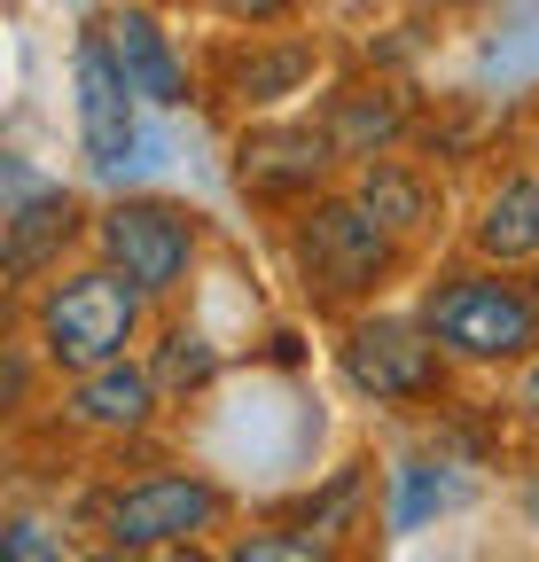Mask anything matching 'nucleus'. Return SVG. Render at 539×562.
<instances>
[{"label":"nucleus","mask_w":539,"mask_h":562,"mask_svg":"<svg viewBox=\"0 0 539 562\" xmlns=\"http://www.w3.org/2000/svg\"><path fill=\"white\" fill-rule=\"evenodd\" d=\"M142 328H149V297L133 290L117 266H102V258L47 273L32 290V305H24V336H32V351L47 360L55 383L94 375L110 360H133Z\"/></svg>","instance_id":"obj_1"},{"label":"nucleus","mask_w":539,"mask_h":562,"mask_svg":"<svg viewBox=\"0 0 539 562\" xmlns=\"http://www.w3.org/2000/svg\"><path fill=\"white\" fill-rule=\"evenodd\" d=\"M415 321L438 336L453 368H524L539 351V290L485 258L438 273L415 305Z\"/></svg>","instance_id":"obj_2"},{"label":"nucleus","mask_w":539,"mask_h":562,"mask_svg":"<svg viewBox=\"0 0 539 562\" xmlns=\"http://www.w3.org/2000/svg\"><path fill=\"white\" fill-rule=\"evenodd\" d=\"M290 258H297V281L321 305H368L398 273V235L375 220L360 195H321V203L297 211Z\"/></svg>","instance_id":"obj_3"},{"label":"nucleus","mask_w":539,"mask_h":562,"mask_svg":"<svg viewBox=\"0 0 539 562\" xmlns=\"http://www.w3.org/2000/svg\"><path fill=\"white\" fill-rule=\"evenodd\" d=\"M87 243H94V258L117 266L149 305H165V297L188 290L195 258H204V211H188V203H172V195H117L110 211H94Z\"/></svg>","instance_id":"obj_4"},{"label":"nucleus","mask_w":539,"mask_h":562,"mask_svg":"<svg viewBox=\"0 0 539 562\" xmlns=\"http://www.w3.org/2000/svg\"><path fill=\"white\" fill-rule=\"evenodd\" d=\"M227 516H235L227 484H212L204 469H142V476L110 484L102 501H94V539H117V547L157 554V547L212 539Z\"/></svg>","instance_id":"obj_5"},{"label":"nucleus","mask_w":539,"mask_h":562,"mask_svg":"<svg viewBox=\"0 0 539 562\" xmlns=\"http://www.w3.org/2000/svg\"><path fill=\"white\" fill-rule=\"evenodd\" d=\"M336 368L345 383L375 406H430L453 375V360L438 351V336L407 313H352L345 344H336Z\"/></svg>","instance_id":"obj_6"},{"label":"nucleus","mask_w":539,"mask_h":562,"mask_svg":"<svg viewBox=\"0 0 539 562\" xmlns=\"http://www.w3.org/2000/svg\"><path fill=\"white\" fill-rule=\"evenodd\" d=\"M336 140H328V125H250L243 140H235V180H243V195L250 203H274V211H305V203H321L328 195V180H336Z\"/></svg>","instance_id":"obj_7"},{"label":"nucleus","mask_w":539,"mask_h":562,"mask_svg":"<svg viewBox=\"0 0 539 562\" xmlns=\"http://www.w3.org/2000/svg\"><path fill=\"white\" fill-rule=\"evenodd\" d=\"M71 87H79V149L102 180H117L133 165V149H142V94H133V79L117 70L102 24L79 32V55H71Z\"/></svg>","instance_id":"obj_8"},{"label":"nucleus","mask_w":539,"mask_h":562,"mask_svg":"<svg viewBox=\"0 0 539 562\" xmlns=\"http://www.w3.org/2000/svg\"><path fill=\"white\" fill-rule=\"evenodd\" d=\"M165 414V383L149 375V360H110L94 375H71L55 398V422L87 446H125V438H149Z\"/></svg>","instance_id":"obj_9"},{"label":"nucleus","mask_w":539,"mask_h":562,"mask_svg":"<svg viewBox=\"0 0 539 562\" xmlns=\"http://www.w3.org/2000/svg\"><path fill=\"white\" fill-rule=\"evenodd\" d=\"M79 227H94V220H79V203L63 195V188H32L24 172H16V188H9V220H0V266H9V281L16 290H40L47 273H63V250L79 243Z\"/></svg>","instance_id":"obj_10"},{"label":"nucleus","mask_w":539,"mask_h":562,"mask_svg":"<svg viewBox=\"0 0 539 562\" xmlns=\"http://www.w3.org/2000/svg\"><path fill=\"white\" fill-rule=\"evenodd\" d=\"M94 24H102L117 70L133 79V94H142V102L180 110V102L195 94V87H188V63H180V47H172V32H165L149 9H110V16H94Z\"/></svg>","instance_id":"obj_11"},{"label":"nucleus","mask_w":539,"mask_h":562,"mask_svg":"<svg viewBox=\"0 0 539 562\" xmlns=\"http://www.w3.org/2000/svg\"><path fill=\"white\" fill-rule=\"evenodd\" d=\"M469 250L485 266H524L539 258V172H508L485 203L478 220H469Z\"/></svg>","instance_id":"obj_12"},{"label":"nucleus","mask_w":539,"mask_h":562,"mask_svg":"<svg viewBox=\"0 0 539 562\" xmlns=\"http://www.w3.org/2000/svg\"><path fill=\"white\" fill-rule=\"evenodd\" d=\"M321 125H328L345 165H368V157H391V140L407 133V110H398L391 87H352V94H336V110Z\"/></svg>","instance_id":"obj_13"},{"label":"nucleus","mask_w":539,"mask_h":562,"mask_svg":"<svg viewBox=\"0 0 539 562\" xmlns=\"http://www.w3.org/2000/svg\"><path fill=\"white\" fill-rule=\"evenodd\" d=\"M352 195L375 211V220L407 243V235H423L430 220H438V195H430V180L415 172V165H398V157H368L360 172H352Z\"/></svg>","instance_id":"obj_14"},{"label":"nucleus","mask_w":539,"mask_h":562,"mask_svg":"<svg viewBox=\"0 0 539 562\" xmlns=\"http://www.w3.org/2000/svg\"><path fill=\"white\" fill-rule=\"evenodd\" d=\"M313 40H250V55L227 70V94L243 102V110H266V102H282V94H297L305 79H313Z\"/></svg>","instance_id":"obj_15"},{"label":"nucleus","mask_w":539,"mask_h":562,"mask_svg":"<svg viewBox=\"0 0 539 562\" xmlns=\"http://www.w3.org/2000/svg\"><path fill=\"white\" fill-rule=\"evenodd\" d=\"M149 375L165 383V398H188V391H204V383L220 375V344H212L204 328L172 321V328L149 344Z\"/></svg>","instance_id":"obj_16"},{"label":"nucleus","mask_w":539,"mask_h":562,"mask_svg":"<svg viewBox=\"0 0 539 562\" xmlns=\"http://www.w3.org/2000/svg\"><path fill=\"white\" fill-rule=\"evenodd\" d=\"M220 562H345V554L313 524H250L220 547Z\"/></svg>","instance_id":"obj_17"},{"label":"nucleus","mask_w":539,"mask_h":562,"mask_svg":"<svg viewBox=\"0 0 539 562\" xmlns=\"http://www.w3.org/2000/svg\"><path fill=\"white\" fill-rule=\"evenodd\" d=\"M430 508H446V476H438L430 461H407V469H398V508H391V524L415 531Z\"/></svg>","instance_id":"obj_18"},{"label":"nucleus","mask_w":539,"mask_h":562,"mask_svg":"<svg viewBox=\"0 0 539 562\" xmlns=\"http://www.w3.org/2000/svg\"><path fill=\"white\" fill-rule=\"evenodd\" d=\"M0 562H71V554H63V539H55L40 516H16L9 539H0Z\"/></svg>","instance_id":"obj_19"},{"label":"nucleus","mask_w":539,"mask_h":562,"mask_svg":"<svg viewBox=\"0 0 539 562\" xmlns=\"http://www.w3.org/2000/svg\"><path fill=\"white\" fill-rule=\"evenodd\" d=\"M204 9H220V16H235V24H290L305 0H204Z\"/></svg>","instance_id":"obj_20"},{"label":"nucleus","mask_w":539,"mask_h":562,"mask_svg":"<svg viewBox=\"0 0 539 562\" xmlns=\"http://www.w3.org/2000/svg\"><path fill=\"white\" fill-rule=\"evenodd\" d=\"M516 406H524V422H539V351L516 368Z\"/></svg>","instance_id":"obj_21"},{"label":"nucleus","mask_w":539,"mask_h":562,"mask_svg":"<svg viewBox=\"0 0 539 562\" xmlns=\"http://www.w3.org/2000/svg\"><path fill=\"white\" fill-rule=\"evenodd\" d=\"M79 562H149V554H142V547H117V539H94Z\"/></svg>","instance_id":"obj_22"},{"label":"nucleus","mask_w":539,"mask_h":562,"mask_svg":"<svg viewBox=\"0 0 539 562\" xmlns=\"http://www.w3.org/2000/svg\"><path fill=\"white\" fill-rule=\"evenodd\" d=\"M149 562H220V554H212V547H204V539H195V547H157V554H149Z\"/></svg>","instance_id":"obj_23"},{"label":"nucleus","mask_w":539,"mask_h":562,"mask_svg":"<svg viewBox=\"0 0 539 562\" xmlns=\"http://www.w3.org/2000/svg\"><path fill=\"white\" fill-rule=\"evenodd\" d=\"M531 524H539V484H531Z\"/></svg>","instance_id":"obj_24"},{"label":"nucleus","mask_w":539,"mask_h":562,"mask_svg":"<svg viewBox=\"0 0 539 562\" xmlns=\"http://www.w3.org/2000/svg\"><path fill=\"white\" fill-rule=\"evenodd\" d=\"M531 290H539V273H531Z\"/></svg>","instance_id":"obj_25"}]
</instances>
